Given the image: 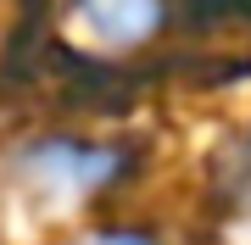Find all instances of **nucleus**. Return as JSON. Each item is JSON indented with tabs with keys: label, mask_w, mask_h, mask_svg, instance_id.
I'll return each instance as SVG.
<instances>
[{
	"label": "nucleus",
	"mask_w": 251,
	"mask_h": 245,
	"mask_svg": "<svg viewBox=\"0 0 251 245\" xmlns=\"http://www.w3.org/2000/svg\"><path fill=\"white\" fill-rule=\"evenodd\" d=\"M134 173V151L117 139L84 134H34L11 151V190L45 212H78L100 195L123 190Z\"/></svg>",
	"instance_id": "1"
},
{
	"label": "nucleus",
	"mask_w": 251,
	"mask_h": 245,
	"mask_svg": "<svg viewBox=\"0 0 251 245\" xmlns=\"http://www.w3.org/2000/svg\"><path fill=\"white\" fill-rule=\"evenodd\" d=\"M73 22L100 50H140L168 28V0H73Z\"/></svg>",
	"instance_id": "2"
},
{
	"label": "nucleus",
	"mask_w": 251,
	"mask_h": 245,
	"mask_svg": "<svg viewBox=\"0 0 251 245\" xmlns=\"http://www.w3.org/2000/svg\"><path fill=\"white\" fill-rule=\"evenodd\" d=\"M67 245H162V234L140 228V223H100V228H90V234H78Z\"/></svg>",
	"instance_id": "3"
}]
</instances>
